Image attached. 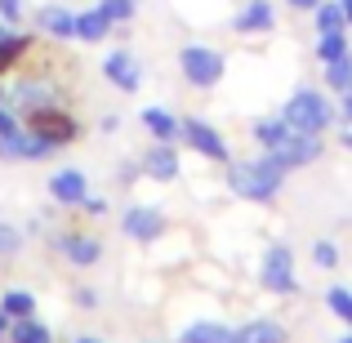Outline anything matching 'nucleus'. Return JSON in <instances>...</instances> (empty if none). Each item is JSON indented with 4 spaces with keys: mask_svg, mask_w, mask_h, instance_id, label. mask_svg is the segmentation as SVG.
<instances>
[{
    "mask_svg": "<svg viewBox=\"0 0 352 343\" xmlns=\"http://www.w3.org/2000/svg\"><path fill=\"white\" fill-rule=\"evenodd\" d=\"M228 183H232V192L245 197V201H272L276 188L285 183V165L276 161L272 152L254 156V161H236L232 174H228Z\"/></svg>",
    "mask_w": 352,
    "mask_h": 343,
    "instance_id": "1",
    "label": "nucleus"
},
{
    "mask_svg": "<svg viewBox=\"0 0 352 343\" xmlns=\"http://www.w3.org/2000/svg\"><path fill=\"white\" fill-rule=\"evenodd\" d=\"M267 152L276 156V161L285 165V170H299V165H312L321 156V134H303V129L285 125L281 134L267 143Z\"/></svg>",
    "mask_w": 352,
    "mask_h": 343,
    "instance_id": "2",
    "label": "nucleus"
},
{
    "mask_svg": "<svg viewBox=\"0 0 352 343\" xmlns=\"http://www.w3.org/2000/svg\"><path fill=\"white\" fill-rule=\"evenodd\" d=\"M281 120H285V125H294V129H303V134H321V129L330 125V103H326V94H317V89H299V94L285 103Z\"/></svg>",
    "mask_w": 352,
    "mask_h": 343,
    "instance_id": "3",
    "label": "nucleus"
},
{
    "mask_svg": "<svg viewBox=\"0 0 352 343\" xmlns=\"http://www.w3.org/2000/svg\"><path fill=\"white\" fill-rule=\"evenodd\" d=\"M179 63H183V76L197 89H210V85L223 80V58H219L214 49H206V45H188V49L179 54Z\"/></svg>",
    "mask_w": 352,
    "mask_h": 343,
    "instance_id": "4",
    "label": "nucleus"
},
{
    "mask_svg": "<svg viewBox=\"0 0 352 343\" xmlns=\"http://www.w3.org/2000/svg\"><path fill=\"white\" fill-rule=\"evenodd\" d=\"M263 285L272 294H290L294 290V254H290V245H272L263 254Z\"/></svg>",
    "mask_w": 352,
    "mask_h": 343,
    "instance_id": "5",
    "label": "nucleus"
},
{
    "mask_svg": "<svg viewBox=\"0 0 352 343\" xmlns=\"http://www.w3.org/2000/svg\"><path fill=\"white\" fill-rule=\"evenodd\" d=\"M32 134L50 138V143L58 147V143H67V138L76 134V120H72L67 112H58V107H36L32 112Z\"/></svg>",
    "mask_w": 352,
    "mask_h": 343,
    "instance_id": "6",
    "label": "nucleus"
},
{
    "mask_svg": "<svg viewBox=\"0 0 352 343\" xmlns=\"http://www.w3.org/2000/svg\"><path fill=\"white\" fill-rule=\"evenodd\" d=\"M103 76L112 80L116 89H125V94H134V89L143 85V67H138L134 54H125V49H116V54L103 58Z\"/></svg>",
    "mask_w": 352,
    "mask_h": 343,
    "instance_id": "7",
    "label": "nucleus"
},
{
    "mask_svg": "<svg viewBox=\"0 0 352 343\" xmlns=\"http://www.w3.org/2000/svg\"><path fill=\"white\" fill-rule=\"evenodd\" d=\"M183 138H188L192 152L210 156V161H228V143H223V134H214L206 120H183Z\"/></svg>",
    "mask_w": 352,
    "mask_h": 343,
    "instance_id": "8",
    "label": "nucleus"
},
{
    "mask_svg": "<svg viewBox=\"0 0 352 343\" xmlns=\"http://www.w3.org/2000/svg\"><path fill=\"white\" fill-rule=\"evenodd\" d=\"M50 192H54V201H58V206H85L89 183H85V174H80V170H58L50 179Z\"/></svg>",
    "mask_w": 352,
    "mask_h": 343,
    "instance_id": "9",
    "label": "nucleus"
},
{
    "mask_svg": "<svg viewBox=\"0 0 352 343\" xmlns=\"http://www.w3.org/2000/svg\"><path fill=\"white\" fill-rule=\"evenodd\" d=\"M125 236L129 241H156L165 232V219L156 214V210H147V206H134V210H125Z\"/></svg>",
    "mask_w": 352,
    "mask_h": 343,
    "instance_id": "10",
    "label": "nucleus"
},
{
    "mask_svg": "<svg viewBox=\"0 0 352 343\" xmlns=\"http://www.w3.org/2000/svg\"><path fill=\"white\" fill-rule=\"evenodd\" d=\"M143 174H152V179H179V152H174L170 143H156L143 152Z\"/></svg>",
    "mask_w": 352,
    "mask_h": 343,
    "instance_id": "11",
    "label": "nucleus"
},
{
    "mask_svg": "<svg viewBox=\"0 0 352 343\" xmlns=\"http://www.w3.org/2000/svg\"><path fill=\"white\" fill-rule=\"evenodd\" d=\"M272 23H276V14L267 0H250L236 14V32H272Z\"/></svg>",
    "mask_w": 352,
    "mask_h": 343,
    "instance_id": "12",
    "label": "nucleus"
},
{
    "mask_svg": "<svg viewBox=\"0 0 352 343\" xmlns=\"http://www.w3.org/2000/svg\"><path fill=\"white\" fill-rule=\"evenodd\" d=\"M179 343H236V330L219 326V321H197L179 335Z\"/></svg>",
    "mask_w": 352,
    "mask_h": 343,
    "instance_id": "13",
    "label": "nucleus"
},
{
    "mask_svg": "<svg viewBox=\"0 0 352 343\" xmlns=\"http://www.w3.org/2000/svg\"><path fill=\"white\" fill-rule=\"evenodd\" d=\"M41 27L50 36H58V41H72V36H76V14L63 9V5H45L41 9Z\"/></svg>",
    "mask_w": 352,
    "mask_h": 343,
    "instance_id": "14",
    "label": "nucleus"
},
{
    "mask_svg": "<svg viewBox=\"0 0 352 343\" xmlns=\"http://www.w3.org/2000/svg\"><path fill=\"white\" fill-rule=\"evenodd\" d=\"M63 254H67L76 267H89V263H98V258H103V250H98L94 236H67V241H63Z\"/></svg>",
    "mask_w": 352,
    "mask_h": 343,
    "instance_id": "15",
    "label": "nucleus"
},
{
    "mask_svg": "<svg viewBox=\"0 0 352 343\" xmlns=\"http://www.w3.org/2000/svg\"><path fill=\"white\" fill-rule=\"evenodd\" d=\"M236 343H285V330L276 321H250L236 330Z\"/></svg>",
    "mask_w": 352,
    "mask_h": 343,
    "instance_id": "16",
    "label": "nucleus"
},
{
    "mask_svg": "<svg viewBox=\"0 0 352 343\" xmlns=\"http://www.w3.org/2000/svg\"><path fill=\"white\" fill-rule=\"evenodd\" d=\"M107 27H112V18H107L103 9L76 14V36H80V41H89V45H94V41H103V36H107Z\"/></svg>",
    "mask_w": 352,
    "mask_h": 343,
    "instance_id": "17",
    "label": "nucleus"
},
{
    "mask_svg": "<svg viewBox=\"0 0 352 343\" xmlns=\"http://www.w3.org/2000/svg\"><path fill=\"white\" fill-rule=\"evenodd\" d=\"M143 125L152 129V134L161 138V143H170V138L179 134V120H174L170 112H165V107H147V112H143Z\"/></svg>",
    "mask_w": 352,
    "mask_h": 343,
    "instance_id": "18",
    "label": "nucleus"
},
{
    "mask_svg": "<svg viewBox=\"0 0 352 343\" xmlns=\"http://www.w3.org/2000/svg\"><path fill=\"white\" fill-rule=\"evenodd\" d=\"M348 18H344V5L339 0H321L317 5V32H344Z\"/></svg>",
    "mask_w": 352,
    "mask_h": 343,
    "instance_id": "19",
    "label": "nucleus"
},
{
    "mask_svg": "<svg viewBox=\"0 0 352 343\" xmlns=\"http://www.w3.org/2000/svg\"><path fill=\"white\" fill-rule=\"evenodd\" d=\"M344 54H348L344 32H317V58L321 63H335V58H344Z\"/></svg>",
    "mask_w": 352,
    "mask_h": 343,
    "instance_id": "20",
    "label": "nucleus"
},
{
    "mask_svg": "<svg viewBox=\"0 0 352 343\" xmlns=\"http://www.w3.org/2000/svg\"><path fill=\"white\" fill-rule=\"evenodd\" d=\"M9 343H50V330L32 317H18V326L9 330Z\"/></svg>",
    "mask_w": 352,
    "mask_h": 343,
    "instance_id": "21",
    "label": "nucleus"
},
{
    "mask_svg": "<svg viewBox=\"0 0 352 343\" xmlns=\"http://www.w3.org/2000/svg\"><path fill=\"white\" fill-rule=\"evenodd\" d=\"M326 80H330V89H352V58L344 54V58H335V63H326Z\"/></svg>",
    "mask_w": 352,
    "mask_h": 343,
    "instance_id": "22",
    "label": "nucleus"
},
{
    "mask_svg": "<svg viewBox=\"0 0 352 343\" xmlns=\"http://www.w3.org/2000/svg\"><path fill=\"white\" fill-rule=\"evenodd\" d=\"M0 308H5L9 317H32V312H36V299L27 290H9L5 299H0Z\"/></svg>",
    "mask_w": 352,
    "mask_h": 343,
    "instance_id": "23",
    "label": "nucleus"
},
{
    "mask_svg": "<svg viewBox=\"0 0 352 343\" xmlns=\"http://www.w3.org/2000/svg\"><path fill=\"white\" fill-rule=\"evenodd\" d=\"M326 303H330V312H335L339 321H348V326H352V290L335 285V290H326Z\"/></svg>",
    "mask_w": 352,
    "mask_h": 343,
    "instance_id": "24",
    "label": "nucleus"
},
{
    "mask_svg": "<svg viewBox=\"0 0 352 343\" xmlns=\"http://www.w3.org/2000/svg\"><path fill=\"white\" fill-rule=\"evenodd\" d=\"M98 9H103L112 23H129V18H134V0H103Z\"/></svg>",
    "mask_w": 352,
    "mask_h": 343,
    "instance_id": "25",
    "label": "nucleus"
},
{
    "mask_svg": "<svg viewBox=\"0 0 352 343\" xmlns=\"http://www.w3.org/2000/svg\"><path fill=\"white\" fill-rule=\"evenodd\" d=\"M312 258H317V267H335V263H339L335 241H317V245H312Z\"/></svg>",
    "mask_w": 352,
    "mask_h": 343,
    "instance_id": "26",
    "label": "nucleus"
},
{
    "mask_svg": "<svg viewBox=\"0 0 352 343\" xmlns=\"http://www.w3.org/2000/svg\"><path fill=\"white\" fill-rule=\"evenodd\" d=\"M0 18H5V23H18V18H23V0H0Z\"/></svg>",
    "mask_w": 352,
    "mask_h": 343,
    "instance_id": "27",
    "label": "nucleus"
},
{
    "mask_svg": "<svg viewBox=\"0 0 352 343\" xmlns=\"http://www.w3.org/2000/svg\"><path fill=\"white\" fill-rule=\"evenodd\" d=\"M18 250V232L14 228H0V254H14Z\"/></svg>",
    "mask_w": 352,
    "mask_h": 343,
    "instance_id": "28",
    "label": "nucleus"
},
{
    "mask_svg": "<svg viewBox=\"0 0 352 343\" xmlns=\"http://www.w3.org/2000/svg\"><path fill=\"white\" fill-rule=\"evenodd\" d=\"M9 129H18V120H14V116H9V112H5V107H0V134H9Z\"/></svg>",
    "mask_w": 352,
    "mask_h": 343,
    "instance_id": "29",
    "label": "nucleus"
},
{
    "mask_svg": "<svg viewBox=\"0 0 352 343\" xmlns=\"http://www.w3.org/2000/svg\"><path fill=\"white\" fill-rule=\"evenodd\" d=\"M85 210H89V214H103V210H107V201H98V197H85Z\"/></svg>",
    "mask_w": 352,
    "mask_h": 343,
    "instance_id": "30",
    "label": "nucleus"
},
{
    "mask_svg": "<svg viewBox=\"0 0 352 343\" xmlns=\"http://www.w3.org/2000/svg\"><path fill=\"white\" fill-rule=\"evenodd\" d=\"M344 120H352V89H344Z\"/></svg>",
    "mask_w": 352,
    "mask_h": 343,
    "instance_id": "31",
    "label": "nucleus"
},
{
    "mask_svg": "<svg viewBox=\"0 0 352 343\" xmlns=\"http://www.w3.org/2000/svg\"><path fill=\"white\" fill-rule=\"evenodd\" d=\"M5 335H9V312L0 308V339H5Z\"/></svg>",
    "mask_w": 352,
    "mask_h": 343,
    "instance_id": "32",
    "label": "nucleus"
},
{
    "mask_svg": "<svg viewBox=\"0 0 352 343\" xmlns=\"http://www.w3.org/2000/svg\"><path fill=\"white\" fill-rule=\"evenodd\" d=\"M290 5H294V9H317L321 0H290Z\"/></svg>",
    "mask_w": 352,
    "mask_h": 343,
    "instance_id": "33",
    "label": "nucleus"
},
{
    "mask_svg": "<svg viewBox=\"0 0 352 343\" xmlns=\"http://www.w3.org/2000/svg\"><path fill=\"white\" fill-rule=\"evenodd\" d=\"M339 5H344V18L352 23V0H339Z\"/></svg>",
    "mask_w": 352,
    "mask_h": 343,
    "instance_id": "34",
    "label": "nucleus"
},
{
    "mask_svg": "<svg viewBox=\"0 0 352 343\" xmlns=\"http://www.w3.org/2000/svg\"><path fill=\"white\" fill-rule=\"evenodd\" d=\"M344 147H348V152H352V129H344Z\"/></svg>",
    "mask_w": 352,
    "mask_h": 343,
    "instance_id": "35",
    "label": "nucleus"
},
{
    "mask_svg": "<svg viewBox=\"0 0 352 343\" xmlns=\"http://www.w3.org/2000/svg\"><path fill=\"white\" fill-rule=\"evenodd\" d=\"M76 343H98V339H76Z\"/></svg>",
    "mask_w": 352,
    "mask_h": 343,
    "instance_id": "36",
    "label": "nucleus"
},
{
    "mask_svg": "<svg viewBox=\"0 0 352 343\" xmlns=\"http://www.w3.org/2000/svg\"><path fill=\"white\" fill-rule=\"evenodd\" d=\"M344 343H352V335H348V339H344Z\"/></svg>",
    "mask_w": 352,
    "mask_h": 343,
    "instance_id": "37",
    "label": "nucleus"
},
{
    "mask_svg": "<svg viewBox=\"0 0 352 343\" xmlns=\"http://www.w3.org/2000/svg\"><path fill=\"white\" fill-rule=\"evenodd\" d=\"M0 36H5V27H0Z\"/></svg>",
    "mask_w": 352,
    "mask_h": 343,
    "instance_id": "38",
    "label": "nucleus"
}]
</instances>
